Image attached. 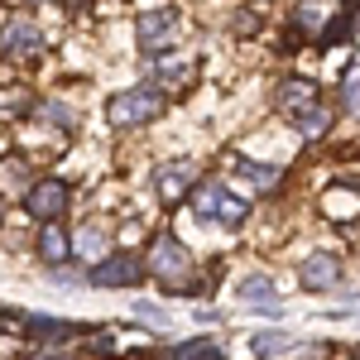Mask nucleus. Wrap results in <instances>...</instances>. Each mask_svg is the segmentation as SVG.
<instances>
[{
    "label": "nucleus",
    "instance_id": "obj_1",
    "mask_svg": "<svg viewBox=\"0 0 360 360\" xmlns=\"http://www.w3.org/2000/svg\"><path fill=\"white\" fill-rule=\"evenodd\" d=\"M188 207H193L197 221H207V226H217V221L221 226H240L250 217V202H240L221 178H202L193 193H188Z\"/></svg>",
    "mask_w": 360,
    "mask_h": 360
},
{
    "label": "nucleus",
    "instance_id": "obj_2",
    "mask_svg": "<svg viewBox=\"0 0 360 360\" xmlns=\"http://www.w3.org/2000/svg\"><path fill=\"white\" fill-rule=\"evenodd\" d=\"M144 264H149V274L159 278L168 293H183V283H188V274H193V255H188V245H183L173 231H159V236H154Z\"/></svg>",
    "mask_w": 360,
    "mask_h": 360
},
{
    "label": "nucleus",
    "instance_id": "obj_3",
    "mask_svg": "<svg viewBox=\"0 0 360 360\" xmlns=\"http://www.w3.org/2000/svg\"><path fill=\"white\" fill-rule=\"evenodd\" d=\"M168 106V96L159 86H130V91H115L111 101H106V120H111L115 130H135L144 120H159Z\"/></svg>",
    "mask_w": 360,
    "mask_h": 360
},
{
    "label": "nucleus",
    "instance_id": "obj_4",
    "mask_svg": "<svg viewBox=\"0 0 360 360\" xmlns=\"http://www.w3.org/2000/svg\"><path fill=\"white\" fill-rule=\"evenodd\" d=\"M25 212L34 221H58L63 212H68V183L63 178H39L34 188H25Z\"/></svg>",
    "mask_w": 360,
    "mask_h": 360
},
{
    "label": "nucleus",
    "instance_id": "obj_5",
    "mask_svg": "<svg viewBox=\"0 0 360 360\" xmlns=\"http://www.w3.org/2000/svg\"><path fill=\"white\" fill-rule=\"evenodd\" d=\"M197 188V168L188 159H168V164L154 168V193L164 207H178V202H188V193Z\"/></svg>",
    "mask_w": 360,
    "mask_h": 360
},
{
    "label": "nucleus",
    "instance_id": "obj_6",
    "mask_svg": "<svg viewBox=\"0 0 360 360\" xmlns=\"http://www.w3.org/2000/svg\"><path fill=\"white\" fill-rule=\"evenodd\" d=\"M178 25H183V20H178V10H173V5L144 10V15H139V25H135L139 49H144V53H164V49H168V39L178 34Z\"/></svg>",
    "mask_w": 360,
    "mask_h": 360
},
{
    "label": "nucleus",
    "instance_id": "obj_7",
    "mask_svg": "<svg viewBox=\"0 0 360 360\" xmlns=\"http://www.w3.org/2000/svg\"><path fill=\"white\" fill-rule=\"evenodd\" d=\"M149 264H139L135 255H106V259H96V269L86 274V283H96V288H135L139 278H144Z\"/></svg>",
    "mask_w": 360,
    "mask_h": 360
},
{
    "label": "nucleus",
    "instance_id": "obj_8",
    "mask_svg": "<svg viewBox=\"0 0 360 360\" xmlns=\"http://www.w3.org/2000/svg\"><path fill=\"white\" fill-rule=\"evenodd\" d=\"M298 288L303 293H336L341 288V259L336 255H307L303 264H298Z\"/></svg>",
    "mask_w": 360,
    "mask_h": 360
},
{
    "label": "nucleus",
    "instance_id": "obj_9",
    "mask_svg": "<svg viewBox=\"0 0 360 360\" xmlns=\"http://www.w3.org/2000/svg\"><path fill=\"white\" fill-rule=\"evenodd\" d=\"M39 25L29 20V15H10V25L0 29V53H10V58H29V53H39Z\"/></svg>",
    "mask_w": 360,
    "mask_h": 360
},
{
    "label": "nucleus",
    "instance_id": "obj_10",
    "mask_svg": "<svg viewBox=\"0 0 360 360\" xmlns=\"http://www.w3.org/2000/svg\"><path fill=\"white\" fill-rule=\"evenodd\" d=\"M317 101V86L307 82V77H288V82H278V106L288 115H298V111H307Z\"/></svg>",
    "mask_w": 360,
    "mask_h": 360
},
{
    "label": "nucleus",
    "instance_id": "obj_11",
    "mask_svg": "<svg viewBox=\"0 0 360 360\" xmlns=\"http://www.w3.org/2000/svg\"><path fill=\"white\" fill-rule=\"evenodd\" d=\"M72 255L77 259H106V231H101V221H86L77 226V236H72Z\"/></svg>",
    "mask_w": 360,
    "mask_h": 360
},
{
    "label": "nucleus",
    "instance_id": "obj_12",
    "mask_svg": "<svg viewBox=\"0 0 360 360\" xmlns=\"http://www.w3.org/2000/svg\"><path fill=\"white\" fill-rule=\"evenodd\" d=\"M312 341L303 336H288V332H255L250 336V351L255 356H278V351H307Z\"/></svg>",
    "mask_w": 360,
    "mask_h": 360
},
{
    "label": "nucleus",
    "instance_id": "obj_13",
    "mask_svg": "<svg viewBox=\"0 0 360 360\" xmlns=\"http://www.w3.org/2000/svg\"><path fill=\"white\" fill-rule=\"evenodd\" d=\"M68 255H72V240L53 221H44V231H39V259L44 264H68Z\"/></svg>",
    "mask_w": 360,
    "mask_h": 360
},
{
    "label": "nucleus",
    "instance_id": "obj_14",
    "mask_svg": "<svg viewBox=\"0 0 360 360\" xmlns=\"http://www.w3.org/2000/svg\"><path fill=\"white\" fill-rule=\"evenodd\" d=\"M25 336H34V341H72L77 327H72V322H53V317H39V312H34V317L25 322Z\"/></svg>",
    "mask_w": 360,
    "mask_h": 360
},
{
    "label": "nucleus",
    "instance_id": "obj_15",
    "mask_svg": "<svg viewBox=\"0 0 360 360\" xmlns=\"http://www.w3.org/2000/svg\"><path fill=\"white\" fill-rule=\"evenodd\" d=\"M327 125H332V111L317 106V101H312L307 111H298V135H303V139H322V135H327Z\"/></svg>",
    "mask_w": 360,
    "mask_h": 360
},
{
    "label": "nucleus",
    "instance_id": "obj_16",
    "mask_svg": "<svg viewBox=\"0 0 360 360\" xmlns=\"http://www.w3.org/2000/svg\"><path fill=\"white\" fill-rule=\"evenodd\" d=\"M188 82H193V63H159L154 68V86H164V91H178Z\"/></svg>",
    "mask_w": 360,
    "mask_h": 360
},
{
    "label": "nucleus",
    "instance_id": "obj_17",
    "mask_svg": "<svg viewBox=\"0 0 360 360\" xmlns=\"http://www.w3.org/2000/svg\"><path fill=\"white\" fill-rule=\"evenodd\" d=\"M236 173L250 178L255 188H274V183H278V168L274 164H255V159H236Z\"/></svg>",
    "mask_w": 360,
    "mask_h": 360
},
{
    "label": "nucleus",
    "instance_id": "obj_18",
    "mask_svg": "<svg viewBox=\"0 0 360 360\" xmlns=\"http://www.w3.org/2000/svg\"><path fill=\"white\" fill-rule=\"evenodd\" d=\"M341 111L360 115V63H351L346 77H341Z\"/></svg>",
    "mask_w": 360,
    "mask_h": 360
},
{
    "label": "nucleus",
    "instance_id": "obj_19",
    "mask_svg": "<svg viewBox=\"0 0 360 360\" xmlns=\"http://www.w3.org/2000/svg\"><path fill=\"white\" fill-rule=\"evenodd\" d=\"M245 303H274V283L269 278H259V274H250V278H240V288H236Z\"/></svg>",
    "mask_w": 360,
    "mask_h": 360
},
{
    "label": "nucleus",
    "instance_id": "obj_20",
    "mask_svg": "<svg viewBox=\"0 0 360 360\" xmlns=\"http://www.w3.org/2000/svg\"><path fill=\"white\" fill-rule=\"evenodd\" d=\"M34 115H39V120H49L53 130H72V111H68L63 101H44V106H39Z\"/></svg>",
    "mask_w": 360,
    "mask_h": 360
},
{
    "label": "nucleus",
    "instance_id": "obj_21",
    "mask_svg": "<svg viewBox=\"0 0 360 360\" xmlns=\"http://www.w3.org/2000/svg\"><path fill=\"white\" fill-rule=\"evenodd\" d=\"M173 356H221V341H212V336H193V341H178Z\"/></svg>",
    "mask_w": 360,
    "mask_h": 360
},
{
    "label": "nucleus",
    "instance_id": "obj_22",
    "mask_svg": "<svg viewBox=\"0 0 360 360\" xmlns=\"http://www.w3.org/2000/svg\"><path fill=\"white\" fill-rule=\"evenodd\" d=\"M322 15H327V10L307 0V5H303V10H298V15H293V20H298V29H317V25H322Z\"/></svg>",
    "mask_w": 360,
    "mask_h": 360
},
{
    "label": "nucleus",
    "instance_id": "obj_23",
    "mask_svg": "<svg viewBox=\"0 0 360 360\" xmlns=\"http://www.w3.org/2000/svg\"><path fill=\"white\" fill-rule=\"evenodd\" d=\"M135 317H149V322H164V307H159V303H144V298H139V303H135Z\"/></svg>",
    "mask_w": 360,
    "mask_h": 360
},
{
    "label": "nucleus",
    "instance_id": "obj_24",
    "mask_svg": "<svg viewBox=\"0 0 360 360\" xmlns=\"http://www.w3.org/2000/svg\"><path fill=\"white\" fill-rule=\"evenodd\" d=\"M39 5H49V0H39Z\"/></svg>",
    "mask_w": 360,
    "mask_h": 360
},
{
    "label": "nucleus",
    "instance_id": "obj_25",
    "mask_svg": "<svg viewBox=\"0 0 360 360\" xmlns=\"http://www.w3.org/2000/svg\"><path fill=\"white\" fill-rule=\"evenodd\" d=\"M0 217H5V207H0Z\"/></svg>",
    "mask_w": 360,
    "mask_h": 360
}]
</instances>
